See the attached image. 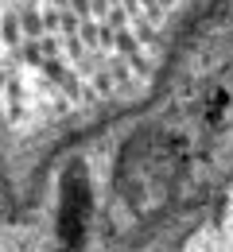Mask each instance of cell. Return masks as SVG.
Instances as JSON below:
<instances>
[{"mask_svg":"<svg viewBox=\"0 0 233 252\" xmlns=\"http://www.w3.org/2000/svg\"><path fill=\"white\" fill-rule=\"evenodd\" d=\"M183 252H233V194H230V202L222 206V214L206 229H199V237Z\"/></svg>","mask_w":233,"mask_h":252,"instance_id":"cell-1","label":"cell"}]
</instances>
